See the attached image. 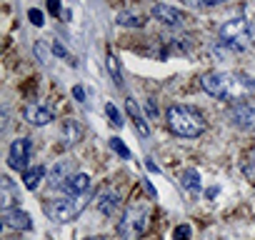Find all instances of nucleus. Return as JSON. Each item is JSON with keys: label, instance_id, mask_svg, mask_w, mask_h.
Instances as JSON below:
<instances>
[{"label": "nucleus", "instance_id": "nucleus-1", "mask_svg": "<svg viewBox=\"0 0 255 240\" xmlns=\"http://www.w3.org/2000/svg\"><path fill=\"white\" fill-rule=\"evenodd\" d=\"M200 88L218 100H233V103H245L248 98L255 95V80L245 73H230V70L203 73Z\"/></svg>", "mask_w": 255, "mask_h": 240}, {"label": "nucleus", "instance_id": "nucleus-2", "mask_svg": "<svg viewBox=\"0 0 255 240\" xmlns=\"http://www.w3.org/2000/svg\"><path fill=\"white\" fill-rule=\"evenodd\" d=\"M165 123L173 135L198 138L205 133V118L190 105H170L165 113Z\"/></svg>", "mask_w": 255, "mask_h": 240}, {"label": "nucleus", "instance_id": "nucleus-3", "mask_svg": "<svg viewBox=\"0 0 255 240\" xmlns=\"http://www.w3.org/2000/svg\"><path fill=\"white\" fill-rule=\"evenodd\" d=\"M148 220H150V208L145 203H130L123 215H120V223H118V235L123 240H138L145 228H148Z\"/></svg>", "mask_w": 255, "mask_h": 240}, {"label": "nucleus", "instance_id": "nucleus-4", "mask_svg": "<svg viewBox=\"0 0 255 240\" xmlns=\"http://www.w3.org/2000/svg\"><path fill=\"white\" fill-rule=\"evenodd\" d=\"M250 38H253V25H250L248 20H243V18H233V20L223 23L220 30H218L220 45H223V48H230L233 53L243 50V48L250 43Z\"/></svg>", "mask_w": 255, "mask_h": 240}, {"label": "nucleus", "instance_id": "nucleus-5", "mask_svg": "<svg viewBox=\"0 0 255 240\" xmlns=\"http://www.w3.org/2000/svg\"><path fill=\"white\" fill-rule=\"evenodd\" d=\"M85 205H88V195H63L45 205V215L53 223H70L85 210Z\"/></svg>", "mask_w": 255, "mask_h": 240}, {"label": "nucleus", "instance_id": "nucleus-6", "mask_svg": "<svg viewBox=\"0 0 255 240\" xmlns=\"http://www.w3.org/2000/svg\"><path fill=\"white\" fill-rule=\"evenodd\" d=\"M150 15H153L158 23L170 25V28H178V25H183V23L188 20V15H185L183 10H178V8H173V5H165V3H155V5L150 8Z\"/></svg>", "mask_w": 255, "mask_h": 240}, {"label": "nucleus", "instance_id": "nucleus-7", "mask_svg": "<svg viewBox=\"0 0 255 240\" xmlns=\"http://www.w3.org/2000/svg\"><path fill=\"white\" fill-rule=\"evenodd\" d=\"M230 120L235 128H243V130H250L255 128V103H235L230 108Z\"/></svg>", "mask_w": 255, "mask_h": 240}, {"label": "nucleus", "instance_id": "nucleus-8", "mask_svg": "<svg viewBox=\"0 0 255 240\" xmlns=\"http://www.w3.org/2000/svg\"><path fill=\"white\" fill-rule=\"evenodd\" d=\"M28 160H30V140L28 138L13 140L10 153H8V165L13 170H28Z\"/></svg>", "mask_w": 255, "mask_h": 240}, {"label": "nucleus", "instance_id": "nucleus-9", "mask_svg": "<svg viewBox=\"0 0 255 240\" xmlns=\"http://www.w3.org/2000/svg\"><path fill=\"white\" fill-rule=\"evenodd\" d=\"M18 205H20V193H18L15 183L8 175H3L0 178V210L8 213V210H15Z\"/></svg>", "mask_w": 255, "mask_h": 240}, {"label": "nucleus", "instance_id": "nucleus-10", "mask_svg": "<svg viewBox=\"0 0 255 240\" xmlns=\"http://www.w3.org/2000/svg\"><path fill=\"white\" fill-rule=\"evenodd\" d=\"M23 115H25L28 123H30V125H35V128H43V125H48L50 120H53L50 108H48V105H43V103H30V105H25Z\"/></svg>", "mask_w": 255, "mask_h": 240}, {"label": "nucleus", "instance_id": "nucleus-11", "mask_svg": "<svg viewBox=\"0 0 255 240\" xmlns=\"http://www.w3.org/2000/svg\"><path fill=\"white\" fill-rule=\"evenodd\" d=\"M3 223L8 225V228H13V230H30V215L25 213V210H20V208H15V210H8V213H3Z\"/></svg>", "mask_w": 255, "mask_h": 240}, {"label": "nucleus", "instance_id": "nucleus-12", "mask_svg": "<svg viewBox=\"0 0 255 240\" xmlns=\"http://www.w3.org/2000/svg\"><path fill=\"white\" fill-rule=\"evenodd\" d=\"M88 190H90V178L85 173H73V178L63 188L65 195H88Z\"/></svg>", "mask_w": 255, "mask_h": 240}, {"label": "nucleus", "instance_id": "nucleus-13", "mask_svg": "<svg viewBox=\"0 0 255 240\" xmlns=\"http://www.w3.org/2000/svg\"><path fill=\"white\" fill-rule=\"evenodd\" d=\"M125 113L130 115V120L135 123V128H138L140 135H148V133H150V128H148V123H145V115H143V110L138 108V103H135L133 98L125 100Z\"/></svg>", "mask_w": 255, "mask_h": 240}, {"label": "nucleus", "instance_id": "nucleus-14", "mask_svg": "<svg viewBox=\"0 0 255 240\" xmlns=\"http://www.w3.org/2000/svg\"><path fill=\"white\" fill-rule=\"evenodd\" d=\"M120 208V195L115 193V190H103L100 195H98V210L103 213V215H113L115 210Z\"/></svg>", "mask_w": 255, "mask_h": 240}, {"label": "nucleus", "instance_id": "nucleus-15", "mask_svg": "<svg viewBox=\"0 0 255 240\" xmlns=\"http://www.w3.org/2000/svg\"><path fill=\"white\" fill-rule=\"evenodd\" d=\"M118 25L123 28H143L145 25V15L143 13H135V10H120L118 18H115Z\"/></svg>", "mask_w": 255, "mask_h": 240}, {"label": "nucleus", "instance_id": "nucleus-16", "mask_svg": "<svg viewBox=\"0 0 255 240\" xmlns=\"http://www.w3.org/2000/svg\"><path fill=\"white\" fill-rule=\"evenodd\" d=\"M73 178V173H70V165L68 163H58L53 170H50V188H65V183Z\"/></svg>", "mask_w": 255, "mask_h": 240}, {"label": "nucleus", "instance_id": "nucleus-17", "mask_svg": "<svg viewBox=\"0 0 255 240\" xmlns=\"http://www.w3.org/2000/svg\"><path fill=\"white\" fill-rule=\"evenodd\" d=\"M83 138V128L75 123L73 118H68L65 123H63V140H65V148H70V145H75L78 140Z\"/></svg>", "mask_w": 255, "mask_h": 240}, {"label": "nucleus", "instance_id": "nucleus-18", "mask_svg": "<svg viewBox=\"0 0 255 240\" xmlns=\"http://www.w3.org/2000/svg\"><path fill=\"white\" fill-rule=\"evenodd\" d=\"M43 178H45V168H43V165H33V168L23 170V183H25L28 190H35Z\"/></svg>", "mask_w": 255, "mask_h": 240}, {"label": "nucleus", "instance_id": "nucleus-19", "mask_svg": "<svg viewBox=\"0 0 255 240\" xmlns=\"http://www.w3.org/2000/svg\"><path fill=\"white\" fill-rule=\"evenodd\" d=\"M180 183L188 188V190H200V175L195 170H183L180 173Z\"/></svg>", "mask_w": 255, "mask_h": 240}, {"label": "nucleus", "instance_id": "nucleus-20", "mask_svg": "<svg viewBox=\"0 0 255 240\" xmlns=\"http://www.w3.org/2000/svg\"><path fill=\"white\" fill-rule=\"evenodd\" d=\"M105 115L110 118V123H113L115 128H123L125 118H123V113H120V110H118V108H115L113 103H108V105H105Z\"/></svg>", "mask_w": 255, "mask_h": 240}, {"label": "nucleus", "instance_id": "nucleus-21", "mask_svg": "<svg viewBox=\"0 0 255 240\" xmlns=\"http://www.w3.org/2000/svg\"><path fill=\"white\" fill-rule=\"evenodd\" d=\"M108 70H110L113 80L120 85V83H123V73H120V63H118V58H115L113 53H108Z\"/></svg>", "mask_w": 255, "mask_h": 240}, {"label": "nucleus", "instance_id": "nucleus-22", "mask_svg": "<svg viewBox=\"0 0 255 240\" xmlns=\"http://www.w3.org/2000/svg\"><path fill=\"white\" fill-rule=\"evenodd\" d=\"M180 3H185L190 8H208V5H220L225 0H180Z\"/></svg>", "mask_w": 255, "mask_h": 240}, {"label": "nucleus", "instance_id": "nucleus-23", "mask_svg": "<svg viewBox=\"0 0 255 240\" xmlns=\"http://www.w3.org/2000/svg\"><path fill=\"white\" fill-rule=\"evenodd\" d=\"M110 148H113L118 155H123V158H130V150L125 148V143H120V138H110Z\"/></svg>", "mask_w": 255, "mask_h": 240}, {"label": "nucleus", "instance_id": "nucleus-24", "mask_svg": "<svg viewBox=\"0 0 255 240\" xmlns=\"http://www.w3.org/2000/svg\"><path fill=\"white\" fill-rule=\"evenodd\" d=\"M175 240H190V225H178L175 233H173Z\"/></svg>", "mask_w": 255, "mask_h": 240}, {"label": "nucleus", "instance_id": "nucleus-25", "mask_svg": "<svg viewBox=\"0 0 255 240\" xmlns=\"http://www.w3.org/2000/svg\"><path fill=\"white\" fill-rule=\"evenodd\" d=\"M28 18L33 20V25H43V23H45V15H43L40 10H35V8L28 10Z\"/></svg>", "mask_w": 255, "mask_h": 240}, {"label": "nucleus", "instance_id": "nucleus-26", "mask_svg": "<svg viewBox=\"0 0 255 240\" xmlns=\"http://www.w3.org/2000/svg\"><path fill=\"white\" fill-rule=\"evenodd\" d=\"M73 95H75V100H80V103L85 100V90H83L80 85H75V88H73Z\"/></svg>", "mask_w": 255, "mask_h": 240}, {"label": "nucleus", "instance_id": "nucleus-27", "mask_svg": "<svg viewBox=\"0 0 255 240\" xmlns=\"http://www.w3.org/2000/svg\"><path fill=\"white\" fill-rule=\"evenodd\" d=\"M48 8H50V13H60V3H58V0H48Z\"/></svg>", "mask_w": 255, "mask_h": 240}, {"label": "nucleus", "instance_id": "nucleus-28", "mask_svg": "<svg viewBox=\"0 0 255 240\" xmlns=\"http://www.w3.org/2000/svg\"><path fill=\"white\" fill-rule=\"evenodd\" d=\"M85 240H108V238H85Z\"/></svg>", "mask_w": 255, "mask_h": 240}, {"label": "nucleus", "instance_id": "nucleus-29", "mask_svg": "<svg viewBox=\"0 0 255 240\" xmlns=\"http://www.w3.org/2000/svg\"><path fill=\"white\" fill-rule=\"evenodd\" d=\"M253 163H255V155H253Z\"/></svg>", "mask_w": 255, "mask_h": 240}]
</instances>
